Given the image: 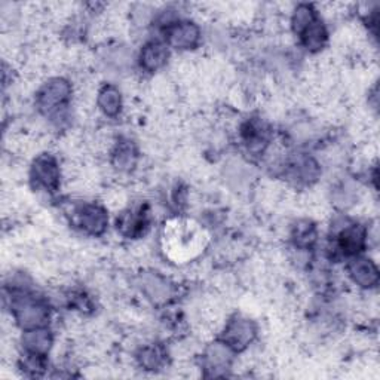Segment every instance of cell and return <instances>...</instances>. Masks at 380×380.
<instances>
[{
    "mask_svg": "<svg viewBox=\"0 0 380 380\" xmlns=\"http://www.w3.org/2000/svg\"><path fill=\"white\" fill-rule=\"evenodd\" d=\"M12 311L15 315V320H17V323L26 330L40 328L48 323V318H50V313H48L46 306L40 303L39 300H35L33 297L28 296L13 298Z\"/></svg>",
    "mask_w": 380,
    "mask_h": 380,
    "instance_id": "6da1fadb",
    "label": "cell"
},
{
    "mask_svg": "<svg viewBox=\"0 0 380 380\" xmlns=\"http://www.w3.org/2000/svg\"><path fill=\"white\" fill-rule=\"evenodd\" d=\"M72 95L70 84L65 79H52L39 92L38 104L42 112L52 113L57 108L62 107Z\"/></svg>",
    "mask_w": 380,
    "mask_h": 380,
    "instance_id": "7a4b0ae2",
    "label": "cell"
},
{
    "mask_svg": "<svg viewBox=\"0 0 380 380\" xmlns=\"http://www.w3.org/2000/svg\"><path fill=\"white\" fill-rule=\"evenodd\" d=\"M168 43L177 50H192L199 42L201 31L199 27L194 23H179L168 28Z\"/></svg>",
    "mask_w": 380,
    "mask_h": 380,
    "instance_id": "3957f363",
    "label": "cell"
},
{
    "mask_svg": "<svg viewBox=\"0 0 380 380\" xmlns=\"http://www.w3.org/2000/svg\"><path fill=\"white\" fill-rule=\"evenodd\" d=\"M256 336V327L245 318H236L226 327L225 340L232 350H244Z\"/></svg>",
    "mask_w": 380,
    "mask_h": 380,
    "instance_id": "277c9868",
    "label": "cell"
},
{
    "mask_svg": "<svg viewBox=\"0 0 380 380\" xmlns=\"http://www.w3.org/2000/svg\"><path fill=\"white\" fill-rule=\"evenodd\" d=\"M33 177L45 189L54 190L60 184V168L57 161L50 155H42L33 164Z\"/></svg>",
    "mask_w": 380,
    "mask_h": 380,
    "instance_id": "5b68a950",
    "label": "cell"
},
{
    "mask_svg": "<svg viewBox=\"0 0 380 380\" xmlns=\"http://www.w3.org/2000/svg\"><path fill=\"white\" fill-rule=\"evenodd\" d=\"M141 290L153 303H165L172 296V287L169 282L156 274H146L141 276Z\"/></svg>",
    "mask_w": 380,
    "mask_h": 380,
    "instance_id": "8992f818",
    "label": "cell"
},
{
    "mask_svg": "<svg viewBox=\"0 0 380 380\" xmlns=\"http://www.w3.org/2000/svg\"><path fill=\"white\" fill-rule=\"evenodd\" d=\"M79 223L91 235H101L107 228V214L99 205H85L79 213Z\"/></svg>",
    "mask_w": 380,
    "mask_h": 380,
    "instance_id": "52a82bcc",
    "label": "cell"
},
{
    "mask_svg": "<svg viewBox=\"0 0 380 380\" xmlns=\"http://www.w3.org/2000/svg\"><path fill=\"white\" fill-rule=\"evenodd\" d=\"M350 274L359 287L364 289L374 287L379 281V271L376 264L367 259H357L350 267Z\"/></svg>",
    "mask_w": 380,
    "mask_h": 380,
    "instance_id": "ba28073f",
    "label": "cell"
},
{
    "mask_svg": "<svg viewBox=\"0 0 380 380\" xmlns=\"http://www.w3.org/2000/svg\"><path fill=\"white\" fill-rule=\"evenodd\" d=\"M23 343L28 354L43 357L48 351L51 350L52 337L50 335V331H46L40 327V328L27 330V332L23 337Z\"/></svg>",
    "mask_w": 380,
    "mask_h": 380,
    "instance_id": "9c48e42d",
    "label": "cell"
},
{
    "mask_svg": "<svg viewBox=\"0 0 380 380\" xmlns=\"http://www.w3.org/2000/svg\"><path fill=\"white\" fill-rule=\"evenodd\" d=\"M168 58L167 48L161 43H147L142 48L141 55H140V62L141 67L147 72H156L157 69H161Z\"/></svg>",
    "mask_w": 380,
    "mask_h": 380,
    "instance_id": "30bf717a",
    "label": "cell"
},
{
    "mask_svg": "<svg viewBox=\"0 0 380 380\" xmlns=\"http://www.w3.org/2000/svg\"><path fill=\"white\" fill-rule=\"evenodd\" d=\"M232 357H233L232 347L228 343H213L207 350L208 366L216 370L229 367Z\"/></svg>",
    "mask_w": 380,
    "mask_h": 380,
    "instance_id": "8fae6325",
    "label": "cell"
},
{
    "mask_svg": "<svg viewBox=\"0 0 380 380\" xmlns=\"http://www.w3.org/2000/svg\"><path fill=\"white\" fill-rule=\"evenodd\" d=\"M364 241H366V233L358 226L346 228L340 235V247L346 255H357L364 247Z\"/></svg>",
    "mask_w": 380,
    "mask_h": 380,
    "instance_id": "7c38bea8",
    "label": "cell"
},
{
    "mask_svg": "<svg viewBox=\"0 0 380 380\" xmlns=\"http://www.w3.org/2000/svg\"><path fill=\"white\" fill-rule=\"evenodd\" d=\"M121 94L119 91L112 86L107 85L104 86L100 94H99V106L103 110V113L107 116H116L121 110Z\"/></svg>",
    "mask_w": 380,
    "mask_h": 380,
    "instance_id": "4fadbf2b",
    "label": "cell"
},
{
    "mask_svg": "<svg viewBox=\"0 0 380 380\" xmlns=\"http://www.w3.org/2000/svg\"><path fill=\"white\" fill-rule=\"evenodd\" d=\"M302 39L309 51H320L327 40L325 27L320 21L312 23L302 33Z\"/></svg>",
    "mask_w": 380,
    "mask_h": 380,
    "instance_id": "5bb4252c",
    "label": "cell"
},
{
    "mask_svg": "<svg viewBox=\"0 0 380 380\" xmlns=\"http://www.w3.org/2000/svg\"><path fill=\"white\" fill-rule=\"evenodd\" d=\"M137 162V152L131 142H122L113 155V165L119 171H130Z\"/></svg>",
    "mask_w": 380,
    "mask_h": 380,
    "instance_id": "9a60e30c",
    "label": "cell"
},
{
    "mask_svg": "<svg viewBox=\"0 0 380 380\" xmlns=\"http://www.w3.org/2000/svg\"><path fill=\"white\" fill-rule=\"evenodd\" d=\"M315 21H316L315 20V11L312 6L300 5V6H297V9L293 13V28L298 35H302L303 31Z\"/></svg>",
    "mask_w": 380,
    "mask_h": 380,
    "instance_id": "2e32d148",
    "label": "cell"
},
{
    "mask_svg": "<svg viewBox=\"0 0 380 380\" xmlns=\"http://www.w3.org/2000/svg\"><path fill=\"white\" fill-rule=\"evenodd\" d=\"M140 364L146 370H156L162 366L164 354L157 346H147L140 352Z\"/></svg>",
    "mask_w": 380,
    "mask_h": 380,
    "instance_id": "e0dca14e",
    "label": "cell"
},
{
    "mask_svg": "<svg viewBox=\"0 0 380 380\" xmlns=\"http://www.w3.org/2000/svg\"><path fill=\"white\" fill-rule=\"evenodd\" d=\"M141 213H126L118 221V228L123 235H135L142 229L145 218L140 216Z\"/></svg>",
    "mask_w": 380,
    "mask_h": 380,
    "instance_id": "ac0fdd59",
    "label": "cell"
},
{
    "mask_svg": "<svg viewBox=\"0 0 380 380\" xmlns=\"http://www.w3.org/2000/svg\"><path fill=\"white\" fill-rule=\"evenodd\" d=\"M294 240L298 247H309L315 242L316 240V233L312 225L309 223H302L296 228L294 232Z\"/></svg>",
    "mask_w": 380,
    "mask_h": 380,
    "instance_id": "d6986e66",
    "label": "cell"
}]
</instances>
